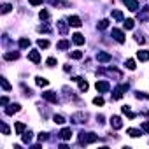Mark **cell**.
Returning <instances> with one entry per match:
<instances>
[{
	"instance_id": "43",
	"label": "cell",
	"mask_w": 149,
	"mask_h": 149,
	"mask_svg": "<svg viewBox=\"0 0 149 149\" xmlns=\"http://www.w3.org/2000/svg\"><path fill=\"white\" fill-rule=\"evenodd\" d=\"M142 130H144V132H149V123H147V121L142 123Z\"/></svg>"
},
{
	"instance_id": "25",
	"label": "cell",
	"mask_w": 149,
	"mask_h": 149,
	"mask_svg": "<svg viewBox=\"0 0 149 149\" xmlns=\"http://www.w3.org/2000/svg\"><path fill=\"white\" fill-rule=\"evenodd\" d=\"M0 84H2V88H4L6 91H11V84L7 83V79H6V77H0Z\"/></svg>"
},
{
	"instance_id": "40",
	"label": "cell",
	"mask_w": 149,
	"mask_h": 149,
	"mask_svg": "<svg viewBox=\"0 0 149 149\" xmlns=\"http://www.w3.org/2000/svg\"><path fill=\"white\" fill-rule=\"evenodd\" d=\"M2 133H4V135H9V126H7L6 123H2Z\"/></svg>"
},
{
	"instance_id": "38",
	"label": "cell",
	"mask_w": 149,
	"mask_h": 149,
	"mask_svg": "<svg viewBox=\"0 0 149 149\" xmlns=\"http://www.w3.org/2000/svg\"><path fill=\"white\" fill-rule=\"evenodd\" d=\"M135 97H137V98H144V100H149V95H147V93H140V91H137V93H135Z\"/></svg>"
},
{
	"instance_id": "19",
	"label": "cell",
	"mask_w": 149,
	"mask_h": 149,
	"mask_svg": "<svg viewBox=\"0 0 149 149\" xmlns=\"http://www.w3.org/2000/svg\"><path fill=\"white\" fill-rule=\"evenodd\" d=\"M18 58H19V53H16V51H9L4 54V60H18Z\"/></svg>"
},
{
	"instance_id": "11",
	"label": "cell",
	"mask_w": 149,
	"mask_h": 149,
	"mask_svg": "<svg viewBox=\"0 0 149 149\" xmlns=\"http://www.w3.org/2000/svg\"><path fill=\"white\" fill-rule=\"evenodd\" d=\"M72 42L76 44V46H83L84 44V35L83 33H74L72 35Z\"/></svg>"
},
{
	"instance_id": "28",
	"label": "cell",
	"mask_w": 149,
	"mask_h": 149,
	"mask_svg": "<svg viewBox=\"0 0 149 149\" xmlns=\"http://www.w3.org/2000/svg\"><path fill=\"white\" fill-rule=\"evenodd\" d=\"M123 25H125V28H126V30H132V28L135 26V21H133V19H125V23H123Z\"/></svg>"
},
{
	"instance_id": "36",
	"label": "cell",
	"mask_w": 149,
	"mask_h": 149,
	"mask_svg": "<svg viewBox=\"0 0 149 149\" xmlns=\"http://www.w3.org/2000/svg\"><path fill=\"white\" fill-rule=\"evenodd\" d=\"M39 18H40V19H47V18H49V13H47L46 9H42V11L39 13Z\"/></svg>"
},
{
	"instance_id": "14",
	"label": "cell",
	"mask_w": 149,
	"mask_h": 149,
	"mask_svg": "<svg viewBox=\"0 0 149 149\" xmlns=\"http://www.w3.org/2000/svg\"><path fill=\"white\" fill-rule=\"evenodd\" d=\"M58 135H60L61 140H70V137H72V130H70V128H63Z\"/></svg>"
},
{
	"instance_id": "45",
	"label": "cell",
	"mask_w": 149,
	"mask_h": 149,
	"mask_svg": "<svg viewBox=\"0 0 149 149\" xmlns=\"http://www.w3.org/2000/svg\"><path fill=\"white\" fill-rule=\"evenodd\" d=\"M97 121H98V123H104V116H102V114H100V116H97Z\"/></svg>"
},
{
	"instance_id": "39",
	"label": "cell",
	"mask_w": 149,
	"mask_h": 149,
	"mask_svg": "<svg viewBox=\"0 0 149 149\" xmlns=\"http://www.w3.org/2000/svg\"><path fill=\"white\" fill-rule=\"evenodd\" d=\"M46 63H47V67H54L56 65V58H47Z\"/></svg>"
},
{
	"instance_id": "27",
	"label": "cell",
	"mask_w": 149,
	"mask_h": 149,
	"mask_svg": "<svg viewBox=\"0 0 149 149\" xmlns=\"http://www.w3.org/2000/svg\"><path fill=\"white\" fill-rule=\"evenodd\" d=\"M53 121H54L56 125H63V123H65V118L60 116V114H54V116H53Z\"/></svg>"
},
{
	"instance_id": "1",
	"label": "cell",
	"mask_w": 149,
	"mask_h": 149,
	"mask_svg": "<svg viewBox=\"0 0 149 149\" xmlns=\"http://www.w3.org/2000/svg\"><path fill=\"white\" fill-rule=\"evenodd\" d=\"M97 140H98V135L93 133V132H90V133L81 132V133H79V142L84 144V146H88V144H91V142H97Z\"/></svg>"
},
{
	"instance_id": "5",
	"label": "cell",
	"mask_w": 149,
	"mask_h": 149,
	"mask_svg": "<svg viewBox=\"0 0 149 149\" xmlns=\"http://www.w3.org/2000/svg\"><path fill=\"white\" fill-rule=\"evenodd\" d=\"M112 37H114V40H116V42L125 44V33H123L119 28H112Z\"/></svg>"
},
{
	"instance_id": "13",
	"label": "cell",
	"mask_w": 149,
	"mask_h": 149,
	"mask_svg": "<svg viewBox=\"0 0 149 149\" xmlns=\"http://www.w3.org/2000/svg\"><path fill=\"white\" fill-rule=\"evenodd\" d=\"M68 25L79 28V26L83 25V21H81V18H77V16H70V18H68Z\"/></svg>"
},
{
	"instance_id": "3",
	"label": "cell",
	"mask_w": 149,
	"mask_h": 149,
	"mask_svg": "<svg viewBox=\"0 0 149 149\" xmlns=\"http://www.w3.org/2000/svg\"><path fill=\"white\" fill-rule=\"evenodd\" d=\"M126 90H128V84H121V86H118V88L114 90V93H112V100H119Z\"/></svg>"
},
{
	"instance_id": "26",
	"label": "cell",
	"mask_w": 149,
	"mask_h": 149,
	"mask_svg": "<svg viewBox=\"0 0 149 149\" xmlns=\"http://www.w3.org/2000/svg\"><path fill=\"white\" fill-rule=\"evenodd\" d=\"M121 111H123V114H126L128 118H132V119L135 118V114H133V112L130 111V107H128V105H125V107H121Z\"/></svg>"
},
{
	"instance_id": "24",
	"label": "cell",
	"mask_w": 149,
	"mask_h": 149,
	"mask_svg": "<svg viewBox=\"0 0 149 149\" xmlns=\"http://www.w3.org/2000/svg\"><path fill=\"white\" fill-rule=\"evenodd\" d=\"M14 128H16V133H18V135H21V133L25 132V128H26V126H25V123H21V121H19V123H16V126H14Z\"/></svg>"
},
{
	"instance_id": "8",
	"label": "cell",
	"mask_w": 149,
	"mask_h": 149,
	"mask_svg": "<svg viewBox=\"0 0 149 149\" xmlns=\"http://www.w3.org/2000/svg\"><path fill=\"white\" fill-rule=\"evenodd\" d=\"M42 98L47 100V102H51V104H56V102H58V95H56L54 91H46V93H42Z\"/></svg>"
},
{
	"instance_id": "29",
	"label": "cell",
	"mask_w": 149,
	"mask_h": 149,
	"mask_svg": "<svg viewBox=\"0 0 149 149\" xmlns=\"http://www.w3.org/2000/svg\"><path fill=\"white\" fill-rule=\"evenodd\" d=\"M19 47H21V49L30 47V39H21V40H19Z\"/></svg>"
},
{
	"instance_id": "33",
	"label": "cell",
	"mask_w": 149,
	"mask_h": 149,
	"mask_svg": "<svg viewBox=\"0 0 149 149\" xmlns=\"http://www.w3.org/2000/svg\"><path fill=\"white\" fill-rule=\"evenodd\" d=\"M37 30H39V32H42V33H51V26H47V25H40Z\"/></svg>"
},
{
	"instance_id": "34",
	"label": "cell",
	"mask_w": 149,
	"mask_h": 149,
	"mask_svg": "<svg viewBox=\"0 0 149 149\" xmlns=\"http://www.w3.org/2000/svg\"><path fill=\"white\" fill-rule=\"evenodd\" d=\"M70 56H72L74 60H81V58H83V51H72Z\"/></svg>"
},
{
	"instance_id": "10",
	"label": "cell",
	"mask_w": 149,
	"mask_h": 149,
	"mask_svg": "<svg viewBox=\"0 0 149 149\" xmlns=\"http://www.w3.org/2000/svg\"><path fill=\"white\" fill-rule=\"evenodd\" d=\"M123 2L126 4V7L132 11V13H135V11H139V2L137 0H123Z\"/></svg>"
},
{
	"instance_id": "23",
	"label": "cell",
	"mask_w": 149,
	"mask_h": 149,
	"mask_svg": "<svg viewBox=\"0 0 149 149\" xmlns=\"http://www.w3.org/2000/svg\"><path fill=\"white\" fill-rule=\"evenodd\" d=\"M35 83H37V86H40V88H44V86H47V84H49V81H47V79H44V77H37V79H35Z\"/></svg>"
},
{
	"instance_id": "35",
	"label": "cell",
	"mask_w": 149,
	"mask_h": 149,
	"mask_svg": "<svg viewBox=\"0 0 149 149\" xmlns=\"http://www.w3.org/2000/svg\"><path fill=\"white\" fill-rule=\"evenodd\" d=\"M11 9H13V6H9V4H4V6H2V14H7V13H11Z\"/></svg>"
},
{
	"instance_id": "46",
	"label": "cell",
	"mask_w": 149,
	"mask_h": 149,
	"mask_svg": "<svg viewBox=\"0 0 149 149\" xmlns=\"http://www.w3.org/2000/svg\"><path fill=\"white\" fill-rule=\"evenodd\" d=\"M70 68H72L70 65H65V67H63V70H65V72H70Z\"/></svg>"
},
{
	"instance_id": "41",
	"label": "cell",
	"mask_w": 149,
	"mask_h": 149,
	"mask_svg": "<svg viewBox=\"0 0 149 149\" xmlns=\"http://www.w3.org/2000/svg\"><path fill=\"white\" fill-rule=\"evenodd\" d=\"M39 140L40 142H46L47 140V133H39Z\"/></svg>"
},
{
	"instance_id": "21",
	"label": "cell",
	"mask_w": 149,
	"mask_h": 149,
	"mask_svg": "<svg viewBox=\"0 0 149 149\" xmlns=\"http://www.w3.org/2000/svg\"><path fill=\"white\" fill-rule=\"evenodd\" d=\"M107 26H109V19H100V21L97 23V28H98V30H105Z\"/></svg>"
},
{
	"instance_id": "6",
	"label": "cell",
	"mask_w": 149,
	"mask_h": 149,
	"mask_svg": "<svg viewBox=\"0 0 149 149\" xmlns=\"http://www.w3.org/2000/svg\"><path fill=\"white\" fill-rule=\"evenodd\" d=\"M72 81H76L77 84H79V90L84 93V91H88V88H90V84H88V81L86 79H83V77H74Z\"/></svg>"
},
{
	"instance_id": "42",
	"label": "cell",
	"mask_w": 149,
	"mask_h": 149,
	"mask_svg": "<svg viewBox=\"0 0 149 149\" xmlns=\"http://www.w3.org/2000/svg\"><path fill=\"white\" fill-rule=\"evenodd\" d=\"M28 4H32V6H40L42 0H28Z\"/></svg>"
},
{
	"instance_id": "32",
	"label": "cell",
	"mask_w": 149,
	"mask_h": 149,
	"mask_svg": "<svg viewBox=\"0 0 149 149\" xmlns=\"http://www.w3.org/2000/svg\"><path fill=\"white\" fill-rule=\"evenodd\" d=\"M32 137H33V133H32V132H26V133L23 135V142H25V144H30V142H32Z\"/></svg>"
},
{
	"instance_id": "2",
	"label": "cell",
	"mask_w": 149,
	"mask_h": 149,
	"mask_svg": "<svg viewBox=\"0 0 149 149\" xmlns=\"http://www.w3.org/2000/svg\"><path fill=\"white\" fill-rule=\"evenodd\" d=\"M95 88H97V91H98V93H107V91L111 90V84H109V81L100 79V81H97Z\"/></svg>"
},
{
	"instance_id": "31",
	"label": "cell",
	"mask_w": 149,
	"mask_h": 149,
	"mask_svg": "<svg viewBox=\"0 0 149 149\" xmlns=\"http://www.w3.org/2000/svg\"><path fill=\"white\" fill-rule=\"evenodd\" d=\"M125 65H126V68H130V70H135V67H137V65H135V60H132V58H130V60H126V61H125Z\"/></svg>"
},
{
	"instance_id": "9",
	"label": "cell",
	"mask_w": 149,
	"mask_h": 149,
	"mask_svg": "<svg viewBox=\"0 0 149 149\" xmlns=\"http://www.w3.org/2000/svg\"><path fill=\"white\" fill-rule=\"evenodd\" d=\"M111 126H112L114 130L123 128V121H121V118H119V116H112V118H111Z\"/></svg>"
},
{
	"instance_id": "30",
	"label": "cell",
	"mask_w": 149,
	"mask_h": 149,
	"mask_svg": "<svg viewBox=\"0 0 149 149\" xmlns=\"http://www.w3.org/2000/svg\"><path fill=\"white\" fill-rule=\"evenodd\" d=\"M37 46L42 47V49H46V47H49V42H47L46 39H39V40H37Z\"/></svg>"
},
{
	"instance_id": "22",
	"label": "cell",
	"mask_w": 149,
	"mask_h": 149,
	"mask_svg": "<svg viewBox=\"0 0 149 149\" xmlns=\"http://www.w3.org/2000/svg\"><path fill=\"white\" fill-rule=\"evenodd\" d=\"M111 16H112L116 21H123V13H121V11H112Z\"/></svg>"
},
{
	"instance_id": "20",
	"label": "cell",
	"mask_w": 149,
	"mask_h": 149,
	"mask_svg": "<svg viewBox=\"0 0 149 149\" xmlns=\"http://www.w3.org/2000/svg\"><path fill=\"white\" fill-rule=\"evenodd\" d=\"M126 133H128L130 137H140V135H142V132H140V130H137V128H128V130H126Z\"/></svg>"
},
{
	"instance_id": "15",
	"label": "cell",
	"mask_w": 149,
	"mask_h": 149,
	"mask_svg": "<svg viewBox=\"0 0 149 149\" xmlns=\"http://www.w3.org/2000/svg\"><path fill=\"white\" fill-rule=\"evenodd\" d=\"M28 60L33 61V63H39V61H40V53H39V51H30V53H28Z\"/></svg>"
},
{
	"instance_id": "18",
	"label": "cell",
	"mask_w": 149,
	"mask_h": 149,
	"mask_svg": "<svg viewBox=\"0 0 149 149\" xmlns=\"http://www.w3.org/2000/svg\"><path fill=\"white\" fill-rule=\"evenodd\" d=\"M56 47H58V49H61V51H65V49H68V47H70V40L63 39V40H60V42L56 44Z\"/></svg>"
},
{
	"instance_id": "44",
	"label": "cell",
	"mask_w": 149,
	"mask_h": 149,
	"mask_svg": "<svg viewBox=\"0 0 149 149\" xmlns=\"http://www.w3.org/2000/svg\"><path fill=\"white\" fill-rule=\"evenodd\" d=\"M7 102H9L7 97H2V98H0V104H2V105H7Z\"/></svg>"
},
{
	"instance_id": "37",
	"label": "cell",
	"mask_w": 149,
	"mask_h": 149,
	"mask_svg": "<svg viewBox=\"0 0 149 149\" xmlns=\"http://www.w3.org/2000/svg\"><path fill=\"white\" fill-rule=\"evenodd\" d=\"M93 104H95V105H104V98H102V97H95V98H93Z\"/></svg>"
},
{
	"instance_id": "12",
	"label": "cell",
	"mask_w": 149,
	"mask_h": 149,
	"mask_svg": "<svg viewBox=\"0 0 149 149\" xmlns=\"http://www.w3.org/2000/svg\"><path fill=\"white\" fill-rule=\"evenodd\" d=\"M19 109H21L19 104H11V105L6 109V114H7V116H13L14 112H19Z\"/></svg>"
},
{
	"instance_id": "4",
	"label": "cell",
	"mask_w": 149,
	"mask_h": 149,
	"mask_svg": "<svg viewBox=\"0 0 149 149\" xmlns=\"http://www.w3.org/2000/svg\"><path fill=\"white\" fill-rule=\"evenodd\" d=\"M74 123H77V125H81V123H86V119H88V114H84V112H76V114H72V118H70Z\"/></svg>"
},
{
	"instance_id": "47",
	"label": "cell",
	"mask_w": 149,
	"mask_h": 149,
	"mask_svg": "<svg viewBox=\"0 0 149 149\" xmlns=\"http://www.w3.org/2000/svg\"><path fill=\"white\" fill-rule=\"evenodd\" d=\"M144 13H149V6H146V7H144Z\"/></svg>"
},
{
	"instance_id": "17",
	"label": "cell",
	"mask_w": 149,
	"mask_h": 149,
	"mask_svg": "<svg viewBox=\"0 0 149 149\" xmlns=\"http://www.w3.org/2000/svg\"><path fill=\"white\" fill-rule=\"evenodd\" d=\"M137 58H139L140 61H147V60H149V51H146V49L137 51Z\"/></svg>"
},
{
	"instance_id": "7",
	"label": "cell",
	"mask_w": 149,
	"mask_h": 149,
	"mask_svg": "<svg viewBox=\"0 0 149 149\" xmlns=\"http://www.w3.org/2000/svg\"><path fill=\"white\" fill-rule=\"evenodd\" d=\"M97 60H98L100 63H107V61L112 60V56H111L109 53H105V51H98V53H97Z\"/></svg>"
},
{
	"instance_id": "16",
	"label": "cell",
	"mask_w": 149,
	"mask_h": 149,
	"mask_svg": "<svg viewBox=\"0 0 149 149\" xmlns=\"http://www.w3.org/2000/svg\"><path fill=\"white\" fill-rule=\"evenodd\" d=\"M56 26H58V32H60L61 35H65V33H67V30H68V28H67V23H65L63 19H60V21L56 23Z\"/></svg>"
}]
</instances>
